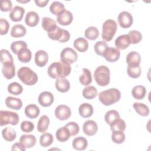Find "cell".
Listing matches in <instances>:
<instances>
[{
    "label": "cell",
    "instance_id": "6da1fadb",
    "mask_svg": "<svg viewBox=\"0 0 151 151\" xmlns=\"http://www.w3.org/2000/svg\"><path fill=\"white\" fill-rule=\"evenodd\" d=\"M71 70L70 64H64L62 62H54L50 65L47 72L48 76L54 79L65 78L68 76Z\"/></svg>",
    "mask_w": 151,
    "mask_h": 151
},
{
    "label": "cell",
    "instance_id": "7a4b0ae2",
    "mask_svg": "<svg viewBox=\"0 0 151 151\" xmlns=\"http://www.w3.org/2000/svg\"><path fill=\"white\" fill-rule=\"evenodd\" d=\"M121 97L120 91L114 88L102 91L99 94L100 101L105 106H110L119 101Z\"/></svg>",
    "mask_w": 151,
    "mask_h": 151
},
{
    "label": "cell",
    "instance_id": "3957f363",
    "mask_svg": "<svg viewBox=\"0 0 151 151\" xmlns=\"http://www.w3.org/2000/svg\"><path fill=\"white\" fill-rule=\"evenodd\" d=\"M17 76L24 84L28 86L35 84L38 80L37 74L30 68L27 67H21L17 72Z\"/></svg>",
    "mask_w": 151,
    "mask_h": 151
},
{
    "label": "cell",
    "instance_id": "277c9868",
    "mask_svg": "<svg viewBox=\"0 0 151 151\" xmlns=\"http://www.w3.org/2000/svg\"><path fill=\"white\" fill-rule=\"evenodd\" d=\"M110 75L109 68L105 65H100L96 68L94 73V78L99 86H106L110 83Z\"/></svg>",
    "mask_w": 151,
    "mask_h": 151
},
{
    "label": "cell",
    "instance_id": "5b68a950",
    "mask_svg": "<svg viewBox=\"0 0 151 151\" xmlns=\"http://www.w3.org/2000/svg\"><path fill=\"white\" fill-rule=\"evenodd\" d=\"M117 28V24L114 20L109 19L105 21L102 26V38L106 41H110L114 36Z\"/></svg>",
    "mask_w": 151,
    "mask_h": 151
},
{
    "label": "cell",
    "instance_id": "8992f818",
    "mask_svg": "<svg viewBox=\"0 0 151 151\" xmlns=\"http://www.w3.org/2000/svg\"><path fill=\"white\" fill-rule=\"evenodd\" d=\"M19 120V116L17 113L7 110L0 111V125L1 126L8 124L17 125Z\"/></svg>",
    "mask_w": 151,
    "mask_h": 151
},
{
    "label": "cell",
    "instance_id": "52a82bcc",
    "mask_svg": "<svg viewBox=\"0 0 151 151\" xmlns=\"http://www.w3.org/2000/svg\"><path fill=\"white\" fill-rule=\"evenodd\" d=\"M78 59L77 53L74 50L70 47H66L64 48L60 53V60L61 62L71 64L76 62Z\"/></svg>",
    "mask_w": 151,
    "mask_h": 151
},
{
    "label": "cell",
    "instance_id": "ba28073f",
    "mask_svg": "<svg viewBox=\"0 0 151 151\" xmlns=\"http://www.w3.org/2000/svg\"><path fill=\"white\" fill-rule=\"evenodd\" d=\"M48 36L52 40H57L60 42H65L70 40V34L67 30L62 29L58 26L54 31L48 33Z\"/></svg>",
    "mask_w": 151,
    "mask_h": 151
},
{
    "label": "cell",
    "instance_id": "9c48e42d",
    "mask_svg": "<svg viewBox=\"0 0 151 151\" xmlns=\"http://www.w3.org/2000/svg\"><path fill=\"white\" fill-rule=\"evenodd\" d=\"M118 22L123 28H128L133 24V18L132 14L127 11L121 12L117 17Z\"/></svg>",
    "mask_w": 151,
    "mask_h": 151
},
{
    "label": "cell",
    "instance_id": "30bf717a",
    "mask_svg": "<svg viewBox=\"0 0 151 151\" xmlns=\"http://www.w3.org/2000/svg\"><path fill=\"white\" fill-rule=\"evenodd\" d=\"M54 113L55 117L60 120H67L71 115L70 108L65 104L58 106L56 107Z\"/></svg>",
    "mask_w": 151,
    "mask_h": 151
},
{
    "label": "cell",
    "instance_id": "8fae6325",
    "mask_svg": "<svg viewBox=\"0 0 151 151\" xmlns=\"http://www.w3.org/2000/svg\"><path fill=\"white\" fill-rule=\"evenodd\" d=\"M103 57L109 62H115L117 61L120 56L119 50L114 47H108L106 48L103 55Z\"/></svg>",
    "mask_w": 151,
    "mask_h": 151
},
{
    "label": "cell",
    "instance_id": "7c38bea8",
    "mask_svg": "<svg viewBox=\"0 0 151 151\" xmlns=\"http://www.w3.org/2000/svg\"><path fill=\"white\" fill-rule=\"evenodd\" d=\"M53 94L50 91H43L38 96V103L42 107H49L54 101Z\"/></svg>",
    "mask_w": 151,
    "mask_h": 151
},
{
    "label": "cell",
    "instance_id": "4fadbf2b",
    "mask_svg": "<svg viewBox=\"0 0 151 151\" xmlns=\"http://www.w3.org/2000/svg\"><path fill=\"white\" fill-rule=\"evenodd\" d=\"M98 130V126L96 122L92 120L86 121L83 125V130L85 134L91 136L94 135Z\"/></svg>",
    "mask_w": 151,
    "mask_h": 151
},
{
    "label": "cell",
    "instance_id": "5bb4252c",
    "mask_svg": "<svg viewBox=\"0 0 151 151\" xmlns=\"http://www.w3.org/2000/svg\"><path fill=\"white\" fill-rule=\"evenodd\" d=\"M73 19V15L72 13L65 9L63 12L57 15V21L58 24L61 25H70Z\"/></svg>",
    "mask_w": 151,
    "mask_h": 151
},
{
    "label": "cell",
    "instance_id": "9a60e30c",
    "mask_svg": "<svg viewBox=\"0 0 151 151\" xmlns=\"http://www.w3.org/2000/svg\"><path fill=\"white\" fill-rule=\"evenodd\" d=\"M34 60L35 64L37 66L42 67L47 64L48 61V54L44 50H38L35 54Z\"/></svg>",
    "mask_w": 151,
    "mask_h": 151
},
{
    "label": "cell",
    "instance_id": "2e32d148",
    "mask_svg": "<svg viewBox=\"0 0 151 151\" xmlns=\"http://www.w3.org/2000/svg\"><path fill=\"white\" fill-rule=\"evenodd\" d=\"M24 14L25 9L24 8L20 6H15L11 9L9 17L12 21L18 22L22 20Z\"/></svg>",
    "mask_w": 151,
    "mask_h": 151
},
{
    "label": "cell",
    "instance_id": "e0dca14e",
    "mask_svg": "<svg viewBox=\"0 0 151 151\" xmlns=\"http://www.w3.org/2000/svg\"><path fill=\"white\" fill-rule=\"evenodd\" d=\"M36 142V137L32 134H23L19 139V143L26 149L34 147Z\"/></svg>",
    "mask_w": 151,
    "mask_h": 151
},
{
    "label": "cell",
    "instance_id": "ac0fdd59",
    "mask_svg": "<svg viewBox=\"0 0 151 151\" xmlns=\"http://www.w3.org/2000/svg\"><path fill=\"white\" fill-rule=\"evenodd\" d=\"M131 44L129 37L127 34L119 36L115 40V45L118 50H124Z\"/></svg>",
    "mask_w": 151,
    "mask_h": 151
},
{
    "label": "cell",
    "instance_id": "d6986e66",
    "mask_svg": "<svg viewBox=\"0 0 151 151\" xmlns=\"http://www.w3.org/2000/svg\"><path fill=\"white\" fill-rule=\"evenodd\" d=\"M2 72L6 79H11L15 76V67L13 63L2 64Z\"/></svg>",
    "mask_w": 151,
    "mask_h": 151
},
{
    "label": "cell",
    "instance_id": "ffe728a7",
    "mask_svg": "<svg viewBox=\"0 0 151 151\" xmlns=\"http://www.w3.org/2000/svg\"><path fill=\"white\" fill-rule=\"evenodd\" d=\"M42 28L47 32V33L54 31L58 27L56 21L49 17H44L42 19L41 24Z\"/></svg>",
    "mask_w": 151,
    "mask_h": 151
},
{
    "label": "cell",
    "instance_id": "44dd1931",
    "mask_svg": "<svg viewBox=\"0 0 151 151\" xmlns=\"http://www.w3.org/2000/svg\"><path fill=\"white\" fill-rule=\"evenodd\" d=\"M5 104L9 109L18 110L22 107V101L20 99L8 96L5 99Z\"/></svg>",
    "mask_w": 151,
    "mask_h": 151
},
{
    "label": "cell",
    "instance_id": "7402d4cb",
    "mask_svg": "<svg viewBox=\"0 0 151 151\" xmlns=\"http://www.w3.org/2000/svg\"><path fill=\"white\" fill-rule=\"evenodd\" d=\"M40 21V17L38 14L35 11L28 12L25 16V24L31 27H35Z\"/></svg>",
    "mask_w": 151,
    "mask_h": 151
},
{
    "label": "cell",
    "instance_id": "603a6c76",
    "mask_svg": "<svg viewBox=\"0 0 151 151\" xmlns=\"http://www.w3.org/2000/svg\"><path fill=\"white\" fill-rule=\"evenodd\" d=\"M56 89L61 93L67 92L70 88V84L68 80L65 78H58L55 83Z\"/></svg>",
    "mask_w": 151,
    "mask_h": 151
},
{
    "label": "cell",
    "instance_id": "cb8c5ba5",
    "mask_svg": "<svg viewBox=\"0 0 151 151\" xmlns=\"http://www.w3.org/2000/svg\"><path fill=\"white\" fill-rule=\"evenodd\" d=\"M72 146L76 150H84L88 146V142L86 138L82 136L77 137L73 139Z\"/></svg>",
    "mask_w": 151,
    "mask_h": 151
},
{
    "label": "cell",
    "instance_id": "d4e9b609",
    "mask_svg": "<svg viewBox=\"0 0 151 151\" xmlns=\"http://www.w3.org/2000/svg\"><path fill=\"white\" fill-rule=\"evenodd\" d=\"M93 107L92 105L87 103L81 104L78 108L80 115L84 118H87L92 116L93 113Z\"/></svg>",
    "mask_w": 151,
    "mask_h": 151
},
{
    "label": "cell",
    "instance_id": "484cf974",
    "mask_svg": "<svg viewBox=\"0 0 151 151\" xmlns=\"http://www.w3.org/2000/svg\"><path fill=\"white\" fill-rule=\"evenodd\" d=\"M39 107L34 104H31L27 105L24 110V113L27 117L29 119H35L38 117L40 114Z\"/></svg>",
    "mask_w": 151,
    "mask_h": 151
},
{
    "label": "cell",
    "instance_id": "4316f807",
    "mask_svg": "<svg viewBox=\"0 0 151 151\" xmlns=\"http://www.w3.org/2000/svg\"><path fill=\"white\" fill-rule=\"evenodd\" d=\"M71 134L68 129L65 126L59 128L55 133L57 139L61 142H64L68 140Z\"/></svg>",
    "mask_w": 151,
    "mask_h": 151
},
{
    "label": "cell",
    "instance_id": "83f0119b",
    "mask_svg": "<svg viewBox=\"0 0 151 151\" xmlns=\"http://www.w3.org/2000/svg\"><path fill=\"white\" fill-rule=\"evenodd\" d=\"M73 45L78 51L85 52L88 47V42L86 39L83 37H78L74 41Z\"/></svg>",
    "mask_w": 151,
    "mask_h": 151
},
{
    "label": "cell",
    "instance_id": "f1b7e54d",
    "mask_svg": "<svg viewBox=\"0 0 151 151\" xmlns=\"http://www.w3.org/2000/svg\"><path fill=\"white\" fill-rule=\"evenodd\" d=\"M140 55L135 51L130 52L126 56V63L128 65H140Z\"/></svg>",
    "mask_w": 151,
    "mask_h": 151
},
{
    "label": "cell",
    "instance_id": "f546056e",
    "mask_svg": "<svg viewBox=\"0 0 151 151\" xmlns=\"http://www.w3.org/2000/svg\"><path fill=\"white\" fill-rule=\"evenodd\" d=\"M27 32V29L21 24L14 25L11 31V35L14 38H19L24 37Z\"/></svg>",
    "mask_w": 151,
    "mask_h": 151
},
{
    "label": "cell",
    "instance_id": "4dcf8cb0",
    "mask_svg": "<svg viewBox=\"0 0 151 151\" xmlns=\"http://www.w3.org/2000/svg\"><path fill=\"white\" fill-rule=\"evenodd\" d=\"M132 94L134 99L137 100H142L146 94V89L143 86H136L132 90Z\"/></svg>",
    "mask_w": 151,
    "mask_h": 151
},
{
    "label": "cell",
    "instance_id": "1f68e13d",
    "mask_svg": "<svg viewBox=\"0 0 151 151\" xmlns=\"http://www.w3.org/2000/svg\"><path fill=\"white\" fill-rule=\"evenodd\" d=\"M83 74L79 77V81L80 83L85 86H87L91 84L92 82V77L91 71L86 68H83Z\"/></svg>",
    "mask_w": 151,
    "mask_h": 151
},
{
    "label": "cell",
    "instance_id": "d6a6232c",
    "mask_svg": "<svg viewBox=\"0 0 151 151\" xmlns=\"http://www.w3.org/2000/svg\"><path fill=\"white\" fill-rule=\"evenodd\" d=\"M17 56L19 61L26 63H28L31 60L32 54L30 50L28 49L27 48H24L19 50Z\"/></svg>",
    "mask_w": 151,
    "mask_h": 151
},
{
    "label": "cell",
    "instance_id": "836d02e7",
    "mask_svg": "<svg viewBox=\"0 0 151 151\" xmlns=\"http://www.w3.org/2000/svg\"><path fill=\"white\" fill-rule=\"evenodd\" d=\"M50 118L46 116H42L37 123V130L40 133H44L47 130L50 124Z\"/></svg>",
    "mask_w": 151,
    "mask_h": 151
},
{
    "label": "cell",
    "instance_id": "e575fe53",
    "mask_svg": "<svg viewBox=\"0 0 151 151\" xmlns=\"http://www.w3.org/2000/svg\"><path fill=\"white\" fill-rule=\"evenodd\" d=\"M2 136L5 140L8 142H12L17 137L15 130L11 127H6L2 130Z\"/></svg>",
    "mask_w": 151,
    "mask_h": 151
},
{
    "label": "cell",
    "instance_id": "d590c367",
    "mask_svg": "<svg viewBox=\"0 0 151 151\" xmlns=\"http://www.w3.org/2000/svg\"><path fill=\"white\" fill-rule=\"evenodd\" d=\"M133 108L137 114L142 116H147L149 114V109L147 105L144 103H134Z\"/></svg>",
    "mask_w": 151,
    "mask_h": 151
},
{
    "label": "cell",
    "instance_id": "8d00e7d4",
    "mask_svg": "<svg viewBox=\"0 0 151 151\" xmlns=\"http://www.w3.org/2000/svg\"><path fill=\"white\" fill-rule=\"evenodd\" d=\"M110 129L112 132L113 131H122L124 132V130L126 129V124L125 122L120 119L118 118L114 120L110 124Z\"/></svg>",
    "mask_w": 151,
    "mask_h": 151
},
{
    "label": "cell",
    "instance_id": "74e56055",
    "mask_svg": "<svg viewBox=\"0 0 151 151\" xmlns=\"http://www.w3.org/2000/svg\"><path fill=\"white\" fill-rule=\"evenodd\" d=\"M83 97L88 100H91L95 98L97 95V90L96 87L92 86H87L83 90L82 92Z\"/></svg>",
    "mask_w": 151,
    "mask_h": 151
},
{
    "label": "cell",
    "instance_id": "f35d334b",
    "mask_svg": "<svg viewBox=\"0 0 151 151\" xmlns=\"http://www.w3.org/2000/svg\"><path fill=\"white\" fill-rule=\"evenodd\" d=\"M127 73L130 77L137 78L141 74V68L140 65H128Z\"/></svg>",
    "mask_w": 151,
    "mask_h": 151
},
{
    "label": "cell",
    "instance_id": "ab89813d",
    "mask_svg": "<svg viewBox=\"0 0 151 151\" xmlns=\"http://www.w3.org/2000/svg\"><path fill=\"white\" fill-rule=\"evenodd\" d=\"M65 10L64 5L59 1L53 2L50 6V12L55 15H58Z\"/></svg>",
    "mask_w": 151,
    "mask_h": 151
},
{
    "label": "cell",
    "instance_id": "60d3db41",
    "mask_svg": "<svg viewBox=\"0 0 151 151\" xmlns=\"http://www.w3.org/2000/svg\"><path fill=\"white\" fill-rule=\"evenodd\" d=\"M8 91L15 96L21 94L23 91L22 86L17 82H12L10 83L8 86Z\"/></svg>",
    "mask_w": 151,
    "mask_h": 151
},
{
    "label": "cell",
    "instance_id": "b9f144b4",
    "mask_svg": "<svg viewBox=\"0 0 151 151\" xmlns=\"http://www.w3.org/2000/svg\"><path fill=\"white\" fill-rule=\"evenodd\" d=\"M85 37L90 40H95L99 36V31L95 27H90L84 31Z\"/></svg>",
    "mask_w": 151,
    "mask_h": 151
},
{
    "label": "cell",
    "instance_id": "7bdbcfd3",
    "mask_svg": "<svg viewBox=\"0 0 151 151\" xmlns=\"http://www.w3.org/2000/svg\"><path fill=\"white\" fill-rule=\"evenodd\" d=\"M53 142V136L51 133H45L40 138V143L42 147H47L50 146Z\"/></svg>",
    "mask_w": 151,
    "mask_h": 151
},
{
    "label": "cell",
    "instance_id": "ee69618b",
    "mask_svg": "<svg viewBox=\"0 0 151 151\" xmlns=\"http://www.w3.org/2000/svg\"><path fill=\"white\" fill-rule=\"evenodd\" d=\"M27 43L23 41H17L12 42L10 45L11 51L15 54H17V55L18 54L20 50H21L22 48H27Z\"/></svg>",
    "mask_w": 151,
    "mask_h": 151
},
{
    "label": "cell",
    "instance_id": "f6af8a7d",
    "mask_svg": "<svg viewBox=\"0 0 151 151\" xmlns=\"http://www.w3.org/2000/svg\"><path fill=\"white\" fill-rule=\"evenodd\" d=\"M128 35L129 37L131 44H136L139 43L142 39V34L137 30H131L129 32Z\"/></svg>",
    "mask_w": 151,
    "mask_h": 151
},
{
    "label": "cell",
    "instance_id": "bcb514c9",
    "mask_svg": "<svg viewBox=\"0 0 151 151\" xmlns=\"http://www.w3.org/2000/svg\"><path fill=\"white\" fill-rule=\"evenodd\" d=\"M118 118H120V115L118 111L115 110H111L107 111L104 116L105 121L108 124H110L114 120Z\"/></svg>",
    "mask_w": 151,
    "mask_h": 151
},
{
    "label": "cell",
    "instance_id": "7dc6e473",
    "mask_svg": "<svg viewBox=\"0 0 151 151\" xmlns=\"http://www.w3.org/2000/svg\"><path fill=\"white\" fill-rule=\"evenodd\" d=\"M111 139L113 142L117 144H121L123 143L126 139V136L123 132L122 131H113L112 132Z\"/></svg>",
    "mask_w": 151,
    "mask_h": 151
},
{
    "label": "cell",
    "instance_id": "c3c4849f",
    "mask_svg": "<svg viewBox=\"0 0 151 151\" xmlns=\"http://www.w3.org/2000/svg\"><path fill=\"white\" fill-rule=\"evenodd\" d=\"M108 45L107 43L104 41H97L94 47V51L96 53L100 56H103L104 52L106 50L107 48H108Z\"/></svg>",
    "mask_w": 151,
    "mask_h": 151
},
{
    "label": "cell",
    "instance_id": "681fc988",
    "mask_svg": "<svg viewBox=\"0 0 151 151\" xmlns=\"http://www.w3.org/2000/svg\"><path fill=\"white\" fill-rule=\"evenodd\" d=\"M14 59L12 55L9 52L8 50L5 49H2L1 50V63L2 64L8 63H13Z\"/></svg>",
    "mask_w": 151,
    "mask_h": 151
},
{
    "label": "cell",
    "instance_id": "f907efd6",
    "mask_svg": "<svg viewBox=\"0 0 151 151\" xmlns=\"http://www.w3.org/2000/svg\"><path fill=\"white\" fill-rule=\"evenodd\" d=\"M65 126L68 129L71 136H76L80 130L78 124L74 122H70L67 123Z\"/></svg>",
    "mask_w": 151,
    "mask_h": 151
},
{
    "label": "cell",
    "instance_id": "816d5d0a",
    "mask_svg": "<svg viewBox=\"0 0 151 151\" xmlns=\"http://www.w3.org/2000/svg\"><path fill=\"white\" fill-rule=\"evenodd\" d=\"M21 129L25 133H30L34 129V124L30 121H23L21 124Z\"/></svg>",
    "mask_w": 151,
    "mask_h": 151
},
{
    "label": "cell",
    "instance_id": "f5cc1de1",
    "mask_svg": "<svg viewBox=\"0 0 151 151\" xmlns=\"http://www.w3.org/2000/svg\"><path fill=\"white\" fill-rule=\"evenodd\" d=\"M9 28V24L8 21L1 18L0 19V34L5 35L6 34Z\"/></svg>",
    "mask_w": 151,
    "mask_h": 151
},
{
    "label": "cell",
    "instance_id": "db71d44e",
    "mask_svg": "<svg viewBox=\"0 0 151 151\" xmlns=\"http://www.w3.org/2000/svg\"><path fill=\"white\" fill-rule=\"evenodd\" d=\"M12 4L11 1L3 0L1 1V10L3 12H7L11 11Z\"/></svg>",
    "mask_w": 151,
    "mask_h": 151
},
{
    "label": "cell",
    "instance_id": "11a10c76",
    "mask_svg": "<svg viewBox=\"0 0 151 151\" xmlns=\"http://www.w3.org/2000/svg\"><path fill=\"white\" fill-rule=\"evenodd\" d=\"M26 148H25L20 143H14L11 148V150L12 151L14 150H21V151H25Z\"/></svg>",
    "mask_w": 151,
    "mask_h": 151
},
{
    "label": "cell",
    "instance_id": "9f6ffc18",
    "mask_svg": "<svg viewBox=\"0 0 151 151\" xmlns=\"http://www.w3.org/2000/svg\"><path fill=\"white\" fill-rule=\"evenodd\" d=\"M48 0H44V1H41V0H35V2L36 5L40 7H44L47 5V4L48 3Z\"/></svg>",
    "mask_w": 151,
    "mask_h": 151
},
{
    "label": "cell",
    "instance_id": "6f0895ef",
    "mask_svg": "<svg viewBox=\"0 0 151 151\" xmlns=\"http://www.w3.org/2000/svg\"><path fill=\"white\" fill-rule=\"evenodd\" d=\"M17 2H21V3H27V2H29V1H18V0H17Z\"/></svg>",
    "mask_w": 151,
    "mask_h": 151
}]
</instances>
